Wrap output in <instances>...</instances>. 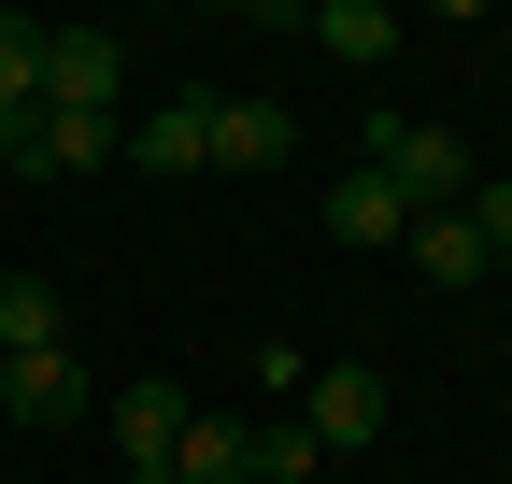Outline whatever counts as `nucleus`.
Listing matches in <instances>:
<instances>
[{
	"label": "nucleus",
	"mask_w": 512,
	"mask_h": 484,
	"mask_svg": "<svg viewBox=\"0 0 512 484\" xmlns=\"http://www.w3.org/2000/svg\"><path fill=\"white\" fill-rule=\"evenodd\" d=\"M29 129H43V114H15V100H0V171H29Z\"/></svg>",
	"instance_id": "17"
},
{
	"label": "nucleus",
	"mask_w": 512,
	"mask_h": 484,
	"mask_svg": "<svg viewBox=\"0 0 512 484\" xmlns=\"http://www.w3.org/2000/svg\"><path fill=\"white\" fill-rule=\"evenodd\" d=\"M498 285H512V257H498Z\"/></svg>",
	"instance_id": "19"
},
{
	"label": "nucleus",
	"mask_w": 512,
	"mask_h": 484,
	"mask_svg": "<svg viewBox=\"0 0 512 484\" xmlns=\"http://www.w3.org/2000/svg\"><path fill=\"white\" fill-rule=\"evenodd\" d=\"M271 157H299V114L285 100H214V171H271Z\"/></svg>",
	"instance_id": "7"
},
{
	"label": "nucleus",
	"mask_w": 512,
	"mask_h": 484,
	"mask_svg": "<svg viewBox=\"0 0 512 484\" xmlns=\"http://www.w3.org/2000/svg\"><path fill=\"white\" fill-rule=\"evenodd\" d=\"M328 228H342V242H399L413 214H399V200H384V186H370V171H342V186H328Z\"/></svg>",
	"instance_id": "13"
},
{
	"label": "nucleus",
	"mask_w": 512,
	"mask_h": 484,
	"mask_svg": "<svg viewBox=\"0 0 512 484\" xmlns=\"http://www.w3.org/2000/svg\"><path fill=\"white\" fill-rule=\"evenodd\" d=\"M0 356H57V285L43 271H0Z\"/></svg>",
	"instance_id": "11"
},
{
	"label": "nucleus",
	"mask_w": 512,
	"mask_h": 484,
	"mask_svg": "<svg viewBox=\"0 0 512 484\" xmlns=\"http://www.w3.org/2000/svg\"><path fill=\"white\" fill-rule=\"evenodd\" d=\"M313 43H328L342 72H384V57H399V15H384V0H328V15H313Z\"/></svg>",
	"instance_id": "10"
},
{
	"label": "nucleus",
	"mask_w": 512,
	"mask_h": 484,
	"mask_svg": "<svg viewBox=\"0 0 512 484\" xmlns=\"http://www.w3.org/2000/svg\"><path fill=\"white\" fill-rule=\"evenodd\" d=\"M256 484H313V428H256Z\"/></svg>",
	"instance_id": "16"
},
{
	"label": "nucleus",
	"mask_w": 512,
	"mask_h": 484,
	"mask_svg": "<svg viewBox=\"0 0 512 484\" xmlns=\"http://www.w3.org/2000/svg\"><path fill=\"white\" fill-rule=\"evenodd\" d=\"M0 385H15V356H0Z\"/></svg>",
	"instance_id": "18"
},
{
	"label": "nucleus",
	"mask_w": 512,
	"mask_h": 484,
	"mask_svg": "<svg viewBox=\"0 0 512 484\" xmlns=\"http://www.w3.org/2000/svg\"><path fill=\"white\" fill-rule=\"evenodd\" d=\"M0 100L43 114V15H0Z\"/></svg>",
	"instance_id": "14"
},
{
	"label": "nucleus",
	"mask_w": 512,
	"mask_h": 484,
	"mask_svg": "<svg viewBox=\"0 0 512 484\" xmlns=\"http://www.w3.org/2000/svg\"><path fill=\"white\" fill-rule=\"evenodd\" d=\"M0 413H29V428H86V356H15V385H0Z\"/></svg>",
	"instance_id": "6"
},
{
	"label": "nucleus",
	"mask_w": 512,
	"mask_h": 484,
	"mask_svg": "<svg viewBox=\"0 0 512 484\" xmlns=\"http://www.w3.org/2000/svg\"><path fill=\"white\" fill-rule=\"evenodd\" d=\"M171 484H256V428H228V413H185Z\"/></svg>",
	"instance_id": "8"
},
{
	"label": "nucleus",
	"mask_w": 512,
	"mask_h": 484,
	"mask_svg": "<svg viewBox=\"0 0 512 484\" xmlns=\"http://www.w3.org/2000/svg\"><path fill=\"white\" fill-rule=\"evenodd\" d=\"M399 257H413L427 285H484V271H498L484 242H470V214H413V228H399Z\"/></svg>",
	"instance_id": "9"
},
{
	"label": "nucleus",
	"mask_w": 512,
	"mask_h": 484,
	"mask_svg": "<svg viewBox=\"0 0 512 484\" xmlns=\"http://www.w3.org/2000/svg\"><path fill=\"white\" fill-rule=\"evenodd\" d=\"M114 157H128V171H214V100L185 86V100H157V114H128Z\"/></svg>",
	"instance_id": "3"
},
{
	"label": "nucleus",
	"mask_w": 512,
	"mask_h": 484,
	"mask_svg": "<svg viewBox=\"0 0 512 484\" xmlns=\"http://www.w3.org/2000/svg\"><path fill=\"white\" fill-rule=\"evenodd\" d=\"M114 157V114H43L29 129V171H100Z\"/></svg>",
	"instance_id": "12"
},
{
	"label": "nucleus",
	"mask_w": 512,
	"mask_h": 484,
	"mask_svg": "<svg viewBox=\"0 0 512 484\" xmlns=\"http://www.w3.org/2000/svg\"><path fill=\"white\" fill-rule=\"evenodd\" d=\"M456 214H470L484 257H512V186H498V171H470V200H456Z\"/></svg>",
	"instance_id": "15"
},
{
	"label": "nucleus",
	"mask_w": 512,
	"mask_h": 484,
	"mask_svg": "<svg viewBox=\"0 0 512 484\" xmlns=\"http://www.w3.org/2000/svg\"><path fill=\"white\" fill-rule=\"evenodd\" d=\"M370 186L399 200V214H456L470 200V143H441V129H413V114H370Z\"/></svg>",
	"instance_id": "1"
},
{
	"label": "nucleus",
	"mask_w": 512,
	"mask_h": 484,
	"mask_svg": "<svg viewBox=\"0 0 512 484\" xmlns=\"http://www.w3.org/2000/svg\"><path fill=\"white\" fill-rule=\"evenodd\" d=\"M299 399H313V413H299L313 456H370V442H384V371H313Z\"/></svg>",
	"instance_id": "4"
},
{
	"label": "nucleus",
	"mask_w": 512,
	"mask_h": 484,
	"mask_svg": "<svg viewBox=\"0 0 512 484\" xmlns=\"http://www.w3.org/2000/svg\"><path fill=\"white\" fill-rule=\"evenodd\" d=\"M128 100V43L114 29H43V114H114Z\"/></svg>",
	"instance_id": "2"
},
{
	"label": "nucleus",
	"mask_w": 512,
	"mask_h": 484,
	"mask_svg": "<svg viewBox=\"0 0 512 484\" xmlns=\"http://www.w3.org/2000/svg\"><path fill=\"white\" fill-rule=\"evenodd\" d=\"M185 385H114V442H128V484H171V442H185Z\"/></svg>",
	"instance_id": "5"
}]
</instances>
